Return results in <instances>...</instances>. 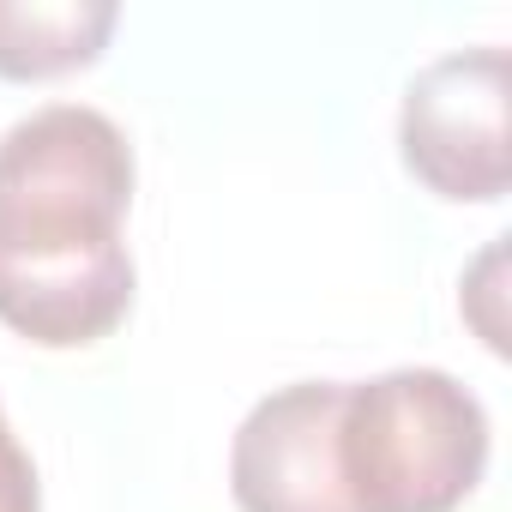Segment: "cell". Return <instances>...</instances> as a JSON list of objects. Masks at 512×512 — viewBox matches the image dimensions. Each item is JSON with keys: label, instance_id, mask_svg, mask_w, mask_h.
I'll return each instance as SVG.
<instances>
[{"label": "cell", "instance_id": "1", "mask_svg": "<svg viewBox=\"0 0 512 512\" xmlns=\"http://www.w3.org/2000/svg\"><path fill=\"white\" fill-rule=\"evenodd\" d=\"M133 145L85 103L31 109L0 133V326L85 350L133 308Z\"/></svg>", "mask_w": 512, "mask_h": 512}, {"label": "cell", "instance_id": "2", "mask_svg": "<svg viewBox=\"0 0 512 512\" xmlns=\"http://www.w3.org/2000/svg\"><path fill=\"white\" fill-rule=\"evenodd\" d=\"M338 470L356 512H458L488 470V410L446 368L344 386Z\"/></svg>", "mask_w": 512, "mask_h": 512}, {"label": "cell", "instance_id": "6", "mask_svg": "<svg viewBox=\"0 0 512 512\" xmlns=\"http://www.w3.org/2000/svg\"><path fill=\"white\" fill-rule=\"evenodd\" d=\"M0 512H43V488H37V464L19 446L7 410H0Z\"/></svg>", "mask_w": 512, "mask_h": 512}, {"label": "cell", "instance_id": "4", "mask_svg": "<svg viewBox=\"0 0 512 512\" xmlns=\"http://www.w3.org/2000/svg\"><path fill=\"white\" fill-rule=\"evenodd\" d=\"M344 380H296L253 404L229 440V494L241 512H356L338 470Z\"/></svg>", "mask_w": 512, "mask_h": 512}, {"label": "cell", "instance_id": "5", "mask_svg": "<svg viewBox=\"0 0 512 512\" xmlns=\"http://www.w3.org/2000/svg\"><path fill=\"white\" fill-rule=\"evenodd\" d=\"M121 13L115 0H0V79L37 85L91 67Z\"/></svg>", "mask_w": 512, "mask_h": 512}, {"label": "cell", "instance_id": "3", "mask_svg": "<svg viewBox=\"0 0 512 512\" xmlns=\"http://www.w3.org/2000/svg\"><path fill=\"white\" fill-rule=\"evenodd\" d=\"M404 169L458 205H494L506 193V49H458L428 61L398 109Z\"/></svg>", "mask_w": 512, "mask_h": 512}]
</instances>
